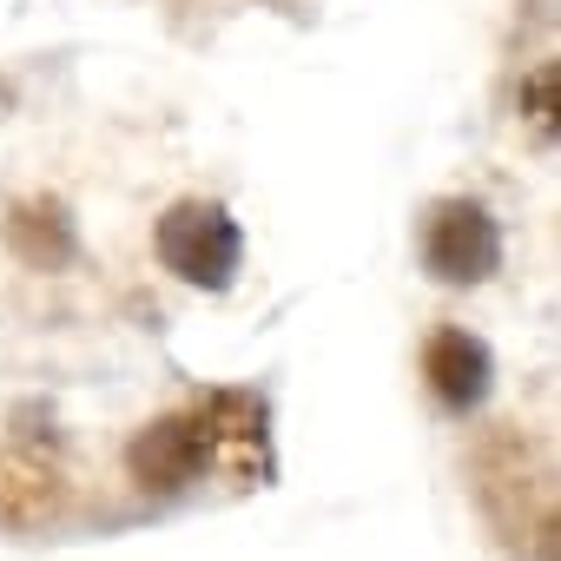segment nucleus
I'll return each instance as SVG.
<instances>
[{
    "mask_svg": "<svg viewBox=\"0 0 561 561\" xmlns=\"http://www.w3.org/2000/svg\"><path fill=\"white\" fill-rule=\"evenodd\" d=\"M423 390L443 416H476L495 390V357L476 331L462 324H436L423 337Z\"/></svg>",
    "mask_w": 561,
    "mask_h": 561,
    "instance_id": "3",
    "label": "nucleus"
},
{
    "mask_svg": "<svg viewBox=\"0 0 561 561\" xmlns=\"http://www.w3.org/2000/svg\"><path fill=\"white\" fill-rule=\"evenodd\" d=\"M152 257L192 291H231L244 271V231L218 198H172L152 218Z\"/></svg>",
    "mask_w": 561,
    "mask_h": 561,
    "instance_id": "1",
    "label": "nucleus"
},
{
    "mask_svg": "<svg viewBox=\"0 0 561 561\" xmlns=\"http://www.w3.org/2000/svg\"><path fill=\"white\" fill-rule=\"evenodd\" d=\"M522 119H528L535 146L548 152V146H554V126H561V67H554V60H541V67L522 80Z\"/></svg>",
    "mask_w": 561,
    "mask_h": 561,
    "instance_id": "4",
    "label": "nucleus"
},
{
    "mask_svg": "<svg viewBox=\"0 0 561 561\" xmlns=\"http://www.w3.org/2000/svg\"><path fill=\"white\" fill-rule=\"evenodd\" d=\"M416 257H423V271L436 277V285L476 291V285H489V277L502 271V225H495V211L482 198L443 192L416 218Z\"/></svg>",
    "mask_w": 561,
    "mask_h": 561,
    "instance_id": "2",
    "label": "nucleus"
},
{
    "mask_svg": "<svg viewBox=\"0 0 561 561\" xmlns=\"http://www.w3.org/2000/svg\"><path fill=\"white\" fill-rule=\"evenodd\" d=\"M8 106H14V80H8V73H0V113H8Z\"/></svg>",
    "mask_w": 561,
    "mask_h": 561,
    "instance_id": "5",
    "label": "nucleus"
}]
</instances>
